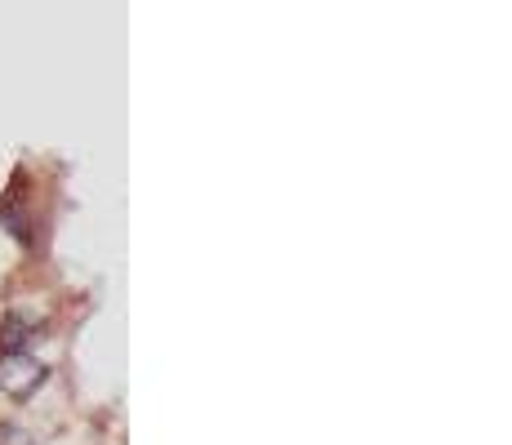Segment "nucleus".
<instances>
[{
  "mask_svg": "<svg viewBox=\"0 0 512 445\" xmlns=\"http://www.w3.org/2000/svg\"><path fill=\"white\" fill-rule=\"evenodd\" d=\"M0 445H23V437L18 432H0Z\"/></svg>",
  "mask_w": 512,
  "mask_h": 445,
  "instance_id": "nucleus-2",
  "label": "nucleus"
},
{
  "mask_svg": "<svg viewBox=\"0 0 512 445\" xmlns=\"http://www.w3.org/2000/svg\"><path fill=\"white\" fill-rule=\"evenodd\" d=\"M41 379H45V370L23 352H9L5 361H0V388H5L9 397H27Z\"/></svg>",
  "mask_w": 512,
  "mask_h": 445,
  "instance_id": "nucleus-1",
  "label": "nucleus"
}]
</instances>
